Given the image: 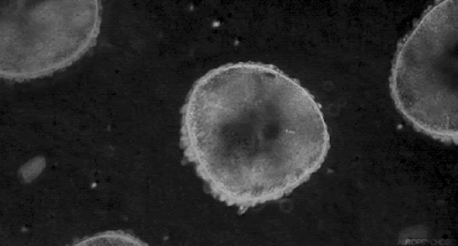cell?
<instances>
[{
	"instance_id": "obj_2",
	"label": "cell",
	"mask_w": 458,
	"mask_h": 246,
	"mask_svg": "<svg viewBox=\"0 0 458 246\" xmlns=\"http://www.w3.org/2000/svg\"><path fill=\"white\" fill-rule=\"evenodd\" d=\"M458 3L425 12L399 45L391 72L396 109L420 133L457 143Z\"/></svg>"
},
{
	"instance_id": "obj_3",
	"label": "cell",
	"mask_w": 458,
	"mask_h": 246,
	"mask_svg": "<svg viewBox=\"0 0 458 246\" xmlns=\"http://www.w3.org/2000/svg\"><path fill=\"white\" fill-rule=\"evenodd\" d=\"M100 27L97 0L3 3L2 76L26 81L61 71L96 44Z\"/></svg>"
},
{
	"instance_id": "obj_1",
	"label": "cell",
	"mask_w": 458,
	"mask_h": 246,
	"mask_svg": "<svg viewBox=\"0 0 458 246\" xmlns=\"http://www.w3.org/2000/svg\"><path fill=\"white\" fill-rule=\"evenodd\" d=\"M180 135L212 196L242 211L292 194L330 150L313 94L276 65L253 61L220 65L196 81Z\"/></svg>"
}]
</instances>
